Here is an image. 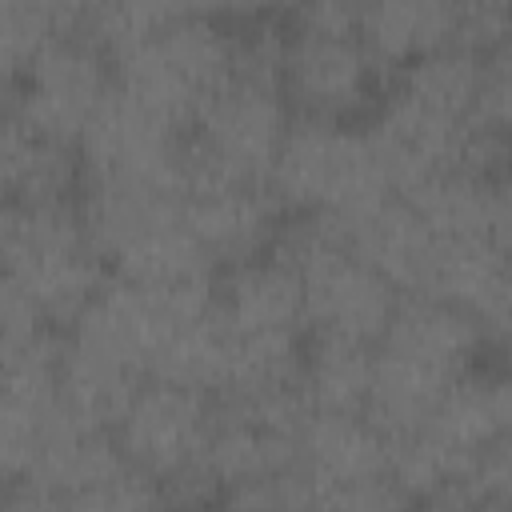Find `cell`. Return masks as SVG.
I'll return each mask as SVG.
<instances>
[{
  "label": "cell",
  "mask_w": 512,
  "mask_h": 512,
  "mask_svg": "<svg viewBox=\"0 0 512 512\" xmlns=\"http://www.w3.org/2000/svg\"><path fill=\"white\" fill-rule=\"evenodd\" d=\"M336 228V224H332ZM380 276H388L396 284L400 296H420L436 260V228L416 212L412 200L404 196H388L376 208H368L364 216H356L352 224L336 228Z\"/></svg>",
  "instance_id": "cell-14"
},
{
  "label": "cell",
  "mask_w": 512,
  "mask_h": 512,
  "mask_svg": "<svg viewBox=\"0 0 512 512\" xmlns=\"http://www.w3.org/2000/svg\"><path fill=\"white\" fill-rule=\"evenodd\" d=\"M216 508L220 512H320L316 488L300 464L276 468L268 476H256V480H244V484L220 492Z\"/></svg>",
  "instance_id": "cell-20"
},
{
  "label": "cell",
  "mask_w": 512,
  "mask_h": 512,
  "mask_svg": "<svg viewBox=\"0 0 512 512\" xmlns=\"http://www.w3.org/2000/svg\"><path fill=\"white\" fill-rule=\"evenodd\" d=\"M80 164L88 184L180 188L188 176V128L116 84L80 136Z\"/></svg>",
  "instance_id": "cell-11"
},
{
  "label": "cell",
  "mask_w": 512,
  "mask_h": 512,
  "mask_svg": "<svg viewBox=\"0 0 512 512\" xmlns=\"http://www.w3.org/2000/svg\"><path fill=\"white\" fill-rule=\"evenodd\" d=\"M284 24L236 28V60L228 80L200 104L188 128V164L212 176L272 188L276 160L292 132V104L280 84Z\"/></svg>",
  "instance_id": "cell-1"
},
{
  "label": "cell",
  "mask_w": 512,
  "mask_h": 512,
  "mask_svg": "<svg viewBox=\"0 0 512 512\" xmlns=\"http://www.w3.org/2000/svg\"><path fill=\"white\" fill-rule=\"evenodd\" d=\"M496 372H500V380L508 388V400H512V336L500 340V364H496Z\"/></svg>",
  "instance_id": "cell-23"
},
{
  "label": "cell",
  "mask_w": 512,
  "mask_h": 512,
  "mask_svg": "<svg viewBox=\"0 0 512 512\" xmlns=\"http://www.w3.org/2000/svg\"><path fill=\"white\" fill-rule=\"evenodd\" d=\"M484 236L500 256L512 260V164L488 176L484 188Z\"/></svg>",
  "instance_id": "cell-21"
},
{
  "label": "cell",
  "mask_w": 512,
  "mask_h": 512,
  "mask_svg": "<svg viewBox=\"0 0 512 512\" xmlns=\"http://www.w3.org/2000/svg\"><path fill=\"white\" fill-rule=\"evenodd\" d=\"M296 464L316 492H348L396 476L392 440L364 412H308Z\"/></svg>",
  "instance_id": "cell-13"
},
{
  "label": "cell",
  "mask_w": 512,
  "mask_h": 512,
  "mask_svg": "<svg viewBox=\"0 0 512 512\" xmlns=\"http://www.w3.org/2000/svg\"><path fill=\"white\" fill-rule=\"evenodd\" d=\"M0 252L4 300L56 332H68L108 284V260L100 256L76 200L4 204Z\"/></svg>",
  "instance_id": "cell-3"
},
{
  "label": "cell",
  "mask_w": 512,
  "mask_h": 512,
  "mask_svg": "<svg viewBox=\"0 0 512 512\" xmlns=\"http://www.w3.org/2000/svg\"><path fill=\"white\" fill-rule=\"evenodd\" d=\"M4 512H60V500H56V492L36 488V484H12Z\"/></svg>",
  "instance_id": "cell-22"
},
{
  "label": "cell",
  "mask_w": 512,
  "mask_h": 512,
  "mask_svg": "<svg viewBox=\"0 0 512 512\" xmlns=\"http://www.w3.org/2000/svg\"><path fill=\"white\" fill-rule=\"evenodd\" d=\"M12 84H16V96L8 112L28 128L60 144H72L80 152V136L112 96L116 72H112V60L80 24L60 40H52Z\"/></svg>",
  "instance_id": "cell-10"
},
{
  "label": "cell",
  "mask_w": 512,
  "mask_h": 512,
  "mask_svg": "<svg viewBox=\"0 0 512 512\" xmlns=\"http://www.w3.org/2000/svg\"><path fill=\"white\" fill-rule=\"evenodd\" d=\"M176 512H220V508H208V504H188V508H176Z\"/></svg>",
  "instance_id": "cell-24"
},
{
  "label": "cell",
  "mask_w": 512,
  "mask_h": 512,
  "mask_svg": "<svg viewBox=\"0 0 512 512\" xmlns=\"http://www.w3.org/2000/svg\"><path fill=\"white\" fill-rule=\"evenodd\" d=\"M180 188L156 184H88L80 212L116 280L144 288L216 284V264L196 244Z\"/></svg>",
  "instance_id": "cell-4"
},
{
  "label": "cell",
  "mask_w": 512,
  "mask_h": 512,
  "mask_svg": "<svg viewBox=\"0 0 512 512\" xmlns=\"http://www.w3.org/2000/svg\"><path fill=\"white\" fill-rule=\"evenodd\" d=\"M276 252L300 276L304 324L312 340L360 348L380 344L404 296L332 224L296 220L280 232Z\"/></svg>",
  "instance_id": "cell-7"
},
{
  "label": "cell",
  "mask_w": 512,
  "mask_h": 512,
  "mask_svg": "<svg viewBox=\"0 0 512 512\" xmlns=\"http://www.w3.org/2000/svg\"><path fill=\"white\" fill-rule=\"evenodd\" d=\"M84 24V8L52 0H4L0 4V56L8 80H16L52 40Z\"/></svg>",
  "instance_id": "cell-18"
},
{
  "label": "cell",
  "mask_w": 512,
  "mask_h": 512,
  "mask_svg": "<svg viewBox=\"0 0 512 512\" xmlns=\"http://www.w3.org/2000/svg\"><path fill=\"white\" fill-rule=\"evenodd\" d=\"M84 164L72 144H60L12 112L0 132V180L4 204H64L76 192Z\"/></svg>",
  "instance_id": "cell-15"
},
{
  "label": "cell",
  "mask_w": 512,
  "mask_h": 512,
  "mask_svg": "<svg viewBox=\"0 0 512 512\" xmlns=\"http://www.w3.org/2000/svg\"><path fill=\"white\" fill-rule=\"evenodd\" d=\"M184 220L216 264V272L256 260L280 244V200L264 184H244L228 176H212L188 164L184 176Z\"/></svg>",
  "instance_id": "cell-12"
},
{
  "label": "cell",
  "mask_w": 512,
  "mask_h": 512,
  "mask_svg": "<svg viewBox=\"0 0 512 512\" xmlns=\"http://www.w3.org/2000/svg\"><path fill=\"white\" fill-rule=\"evenodd\" d=\"M116 84L148 108L192 128L200 104L228 80L236 60V28L200 8L160 4L156 20L108 52Z\"/></svg>",
  "instance_id": "cell-5"
},
{
  "label": "cell",
  "mask_w": 512,
  "mask_h": 512,
  "mask_svg": "<svg viewBox=\"0 0 512 512\" xmlns=\"http://www.w3.org/2000/svg\"><path fill=\"white\" fill-rule=\"evenodd\" d=\"M308 412H364L372 396V348L312 340L300 368Z\"/></svg>",
  "instance_id": "cell-17"
},
{
  "label": "cell",
  "mask_w": 512,
  "mask_h": 512,
  "mask_svg": "<svg viewBox=\"0 0 512 512\" xmlns=\"http://www.w3.org/2000/svg\"><path fill=\"white\" fill-rule=\"evenodd\" d=\"M360 36L380 68H408L428 52L456 44L460 4L440 0H376L356 8Z\"/></svg>",
  "instance_id": "cell-16"
},
{
  "label": "cell",
  "mask_w": 512,
  "mask_h": 512,
  "mask_svg": "<svg viewBox=\"0 0 512 512\" xmlns=\"http://www.w3.org/2000/svg\"><path fill=\"white\" fill-rule=\"evenodd\" d=\"M396 188L360 120H308L296 116L272 172V196L296 220L352 224Z\"/></svg>",
  "instance_id": "cell-6"
},
{
  "label": "cell",
  "mask_w": 512,
  "mask_h": 512,
  "mask_svg": "<svg viewBox=\"0 0 512 512\" xmlns=\"http://www.w3.org/2000/svg\"><path fill=\"white\" fill-rule=\"evenodd\" d=\"M216 424V396L176 380H144L112 428L120 456L156 480L180 508L208 504L200 492V464Z\"/></svg>",
  "instance_id": "cell-9"
},
{
  "label": "cell",
  "mask_w": 512,
  "mask_h": 512,
  "mask_svg": "<svg viewBox=\"0 0 512 512\" xmlns=\"http://www.w3.org/2000/svg\"><path fill=\"white\" fill-rule=\"evenodd\" d=\"M280 84L292 112L308 120H360L376 108L380 64L360 36L356 8L304 4L284 20Z\"/></svg>",
  "instance_id": "cell-8"
},
{
  "label": "cell",
  "mask_w": 512,
  "mask_h": 512,
  "mask_svg": "<svg viewBox=\"0 0 512 512\" xmlns=\"http://www.w3.org/2000/svg\"><path fill=\"white\" fill-rule=\"evenodd\" d=\"M56 500H60V512H168L172 508L168 492L144 472H136L132 464H120L116 472L76 492H64Z\"/></svg>",
  "instance_id": "cell-19"
},
{
  "label": "cell",
  "mask_w": 512,
  "mask_h": 512,
  "mask_svg": "<svg viewBox=\"0 0 512 512\" xmlns=\"http://www.w3.org/2000/svg\"><path fill=\"white\" fill-rule=\"evenodd\" d=\"M488 332L460 308L432 296H404L388 332L372 348L368 420L400 440L484 360Z\"/></svg>",
  "instance_id": "cell-2"
}]
</instances>
